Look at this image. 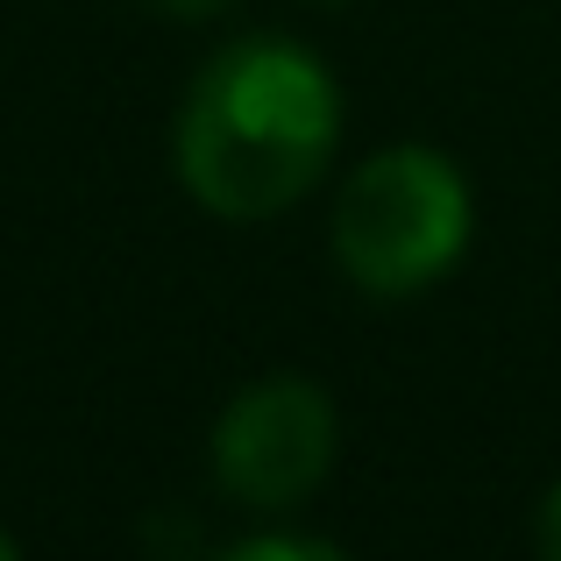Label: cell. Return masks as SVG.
<instances>
[{
    "instance_id": "6da1fadb",
    "label": "cell",
    "mask_w": 561,
    "mask_h": 561,
    "mask_svg": "<svg viewBox=\"0 0 561 561\" xmlns=\"http://www.w3.org/2000/svg\"><path fill=\"white\" fill-rule=\"evenodd\" d=\"M179 179L220 220H271L320 185L342 142L328 65L285 36H249L192 79L179 107Z\"/></svg>"
},
{
    "instance_id": "7a4b0ae2",
    "label": "cell",
    "mask_w": 561,
    "mask_h": 561,
    "mask_svg": "<svg viewBox=\"0 0 561 561\" xmlns=\"http://www.w3.org/2000/svg\"><path fill=\"white\" fill-rule=\"evenodd\" d=\"M469 249V179L426 142H398L356 164L334 206V263L377 299L426 291Z\"/></svg>"
},
{
    "instance_id": "3957f363",
    "label": "cell",
    "mask_w": 561,
    "mask_h": 561,
    "mask_svg": "<svg viewBox=\"0 0 561 561\" xmlns=\"http://www.w3.org/2000/svg\"><path fill=\"white\" fill-rule=\"evenodd\" d=\"M334 440H342V420L313 377H263L220 412L214 477L234 505L285 512L320 491V477L334 469Z\"/></svg>"
},
{
    "instance_id": "277c9868",
    "label": "cell",
    "mask_w": 561,
    "mask_h": 561,
    "mask_svg": "<svg viewBox=\"0 0 561 561\" xmlns=\"http://www.w3.org/2000/svg\"><path fill=\"white\" fill-rule=\"evenodd\" d=\"M220 561H348V554H334L328 540H299V534H263V540H242V548H228Z\"/></svg>"
},
{
    "instance_id": "5b68a950",
    "label": "cell",
    "mask_w": 561,
    "mask_h": 561,
    "mask_svg": "<svg viewBox=\"0 0 561 561\" xmlns=\"http://www.w3.org/2000/svg\"><path fill=\"white\" fill-rule=\"evenodd\" d=\"M540 554L561 561V483L548 491V505H540Z\"/></svg>"
},
{
    "instance_id": "8992f818",
    "label": "cell",
    "mask_w": 561,
    "mask_h": 561,
    "mask_svg": "<svg viewBox=\"0 0 561 561\" xmlns=\"http://www.w3.org/2000/svg\"><path fill=\"white\" fill-rule=\"evenodd\" d=\"M150 8H164V14H214V8H228V0H150Z\"/></svg>"
},
{
    "instance_id": "52a82bcc",
    "label": "cell",
    "mask_w": 561,
    "mask_h": 561,
    "mask_svg": "<svg viewBox=\"0 0 561 561\" xmlns=\"http://www.w3.org/2000/svg\"><path fill=\"white\" fill-rule=\"evenodd\" d=\"M0 561H22V548H14V534L0 526Z\"/></svg>"
}]
</instances>
